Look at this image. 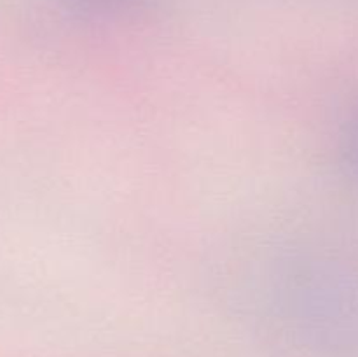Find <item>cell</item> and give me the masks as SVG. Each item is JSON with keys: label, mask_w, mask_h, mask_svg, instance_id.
<instances>
[{"label": "cell", "mask_w": 358, "mask_h": 357, "mask_svg": "<svg viewBox=\"0 0 358 357\" xmlns=\"http://www.w3.org/2000/svg\"><path fill=\"white\" fill-rule=\"evenodd\" d=\"M73 2L86 10H112L124 7L131 0H73Z\"/></svg>", "instance_id": "1"}]
</instances>
